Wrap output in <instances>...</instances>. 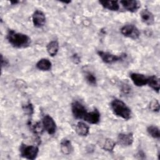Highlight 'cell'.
<instances>
[{"mask_svg": "<svg viewBox=\"0 0 160 160\" xmlns=\"http://www.w3.org/2000/svg\"><path fill=\"white\" fill-rule=\"evenodd\" d=\"M71 111L74 117L79 119H84L88 112L85 106L79 101H74L71 104Z\"/></svg>", "mask_w": 160, "mask_h": 160, "instance_id": "5b68a950", "label": "cell"}, {"mask_svg": "<svg viewBox=\"0 0 160 160\" xmlns=\"http://www.w3.org/2000/svg\"><path fill=\"white\" fill-rule=\"evenodd\" d=\"M23 109H24V111H25L26 113H27L29 115L32 114V112H33V108H32V104H28L25 105L23 107Z\"/></svg>", "mask_w": 160, "mask_h": 160, "instance_id": "d4e9b609", "label": "cell"}, {"mask_svg": "<svg viewBox=\"0 0 160 160\" xmlns=\"http://www.w3.org/2000/svg\"><path fill=\"white\" fill-rule=\"evenodd\" d=\"M32 21L35 27L41 28L45 25L46 18L43 12L40 10H36L32 14Z\"/></svg>", "mask_w": 160, "mask_h": 160, "instance_id": "ba28073f", "label": "cell"}, {"mask_svg": "<svg viewBox=\"0 0 160 160\" xmlns=\"http://www.w3.org/2000/svg\"><path fill=\"white\" fill-rule=\"evenodd\" d=\"M72 59H73V60H75L74 62H75L76 63H77V62H76L77 60H78V62H79V57L77 54H74V55L72 56Z\"/></svg>", "mask_w": 160, "mask_h": 160, "instance_id": "4316f807", "label": "cell"}, {"mask_svg": "<svg viewBox=\"0 0 160 160\" xmlns=\"http://www.w3.org/2000/svg\"><path fill=\"white\" fill-rule=\"evenodd\" d=\"M42 124L44 130L49 134H54L56 131V124L53 118L49 115H45L42 119Z\"/></svg>", "mask_w": 160, "mask_h": 160, "instance_id": "52a82bcc", "label": "cell"}, {"mask_svg": "<svg viewBox=\"0 0 160 160\" xmlns=\"http://www.w3.org/2000/svg\"><path fill=\"white\" fill-rule=\"evenodd\" d=\"M21 155L22 157L30 160H33L36 158L38 152L39 148L36 146L22 144L20 148Z\"/></svg>", "mask_w": 160, "mask_h": 160, "instance_id": "3957f363", "label": "cell"}, {"mask_svg": "<svg viewBox=\"0 0 160 160\" xmlns=\"http://www.w3.org/2000/svg\"><path fill=\"white\" fill-rule=\"evenodd\" d=\"M75 129L76 133L80 136H86L89 132V126L83 122H78Z\"/></svg>", "mask_w": 160, "mask_h": 160, "instance_id": "9a60e30c", "label": "cell"}, {"mask_svg": "<svg viewBox=\"0 0 160 160\" xmlns=\"http://www.w3.org/2000/svg\"><path fill=\"white\" fill-rule=\"evenodd\" d=\"M111 108L114 115L125 120H129L131 118L130 108L122 101L114 99L111 102Z\"/></svg>", "mask_w": 160, "mask_h": 160, "instance_id": "7a4b0ae2", "label": "cell"}, {"mask_svg": "<svg viewBox=\"0 0 160 160\" xmlns=\"http://www.w3.org/2000/svg\"><path fill=\"white\" fill-rule=\"evenodd\" d=\"M149 109L153 112H159L160 109V105L157 99H153L150 102Z\"/></svg>", "mask_w": 160, "mask_h": 160, "instance_id": "603a6c76", "label": "cell"}, {"mask_svg": "<svg viewBox=\"0 0 160 160\" xmlns=\"http://www.w3.org/2000/svg\"><path fill=\"white\" fill-rule=\"evenodd\" d=\"M118 142L122 146H129L134 141L133 134L131 132L128 133H120L118 136Z\"/></svg>", "mask_w": 160, "mask_h": 160, "instance_id": "9c48e42d", "label": "cell"}, {"mask_svg": "<svg viewBox=\"0 0 160 160\" xmlns=\"http://www.w3.org/2000/svg\"><path fill=\"white\" fill-rule=\"evenodd\" d=\"M140 17L142 22L148 26L152 25L154 22V16L153 14L147 9L141 11Z\"/></svg>", "mask_w": 160, "mask_h": 160, "instance_id": "4fadbf2b", "label": "cell"}, {"mask_svg": "<svg viewBox=\"0 0 160 160\" xmlns=\"http://www.w3.org/2000/svg\"><path fill=\"white\" fill-rule=\"evenodd\" d=\"M1 66L2 67L6 66H7L8 64V61L6 58H4L2 54H1Z\"/></svg>", "mask_w": 160, "mask_h": 160, "instance_id": "484cf974", "label": "cell"}, {"mask_svg": "<svg viewBox=\"0 0 160 160\" xmlns=\"http://www.w3.org/2000/svg\"><path fill=\"white\" fill-rule=\"evenodd\" d=\"M100 113L99 111L96 109H94L93 111L88 112L84 118V120L90 124H96L100 121Z\"/></svg>", "mask_w": 160, "mask_h": 160, "instance_id": "7c38bea8", "label": "cell"}, {"mask_svg": "<svg viewBox=\"0 0 160 160\" xmlns=\"http://www.w3.org/2000/svg\"><path fill=\"white\" fill-rule=\"evenodd\" d=\"M116 146L115 141L110 138H106L102 144V148L106 151H112Z\"/></svg>", "mask_w": 160, "mask_h": 160, "instance_id": "ffe728a7", "label": "cell"}, {"mask_svg": "<svg viewBox=\"0 0 160 160\" xmlns=\"http://www.w3.org/2000/svg\"><path fill=\"white\" fill-rule=\"evenodd\" d=\"M10 2H11V4H12V5H14V4H18V2H19V1H11Z\"/></svg>", "mask_w": 160, "mask_h": 160, "instance_id": "83f0119b", "label": "cell"}, {"mask_svg": "<svg viewBox=\"0 0 160 160\" xmlns=\"http://www.w3.org/2000/svg\"><path fill=\"white\" fill-rule=\"evenodd\" d=\"M131 79L132 82L136 86L139 87L144 86L148 84V77L145 75L137 72H132L130 74Z\"/></svg>", "mask_w": 160, "mask_h": 160, "instance_id": "30bf717a", "label": "cell"}, {"mask_svg": "<svg viewBox=\"0 0 160 160\" xmlns=\"http://www.w3.org/2000/svg\"><path fill=\"white\" fill-rule=\"evenodd\" d=\"M147 132L153 138L159 139L160 138L159 129L156 126H149L147 128Z\"/></svg>", "mask_w": 160, "mask_h": 160, "instance_id": "44dd1931", "label": "cell"}, {"mask_svg": "<svg viewBox=\"0 0 160 160\" xmlns=\"http://www.w3.org/2000/svg\"><path fill=\"white\" fill-rule=\"evenodd\" d=\"M36 66L38 69L41 71H48L51 69L52 63L48 59L42 58L38 61Z\"/></svg>", "mask_w": 160, "mask_h": 160, "instance_id": "2e32d148", "label": "cell"}, {"mask_svg": "<svg viewBox=\"0 0 160 160\" xmlns=\"http://www.w3.org/2000/svg\"><path fill=\"white\" fill-rule=\"evenodd\" d=\"M32 129L35 133H41L43 131V130L44 129V127L42 126V124L41 125V122H36L35 124H34L32 126Z\"/></svg>", "mask_w": 160, "mask_h": 160, "instance_id": "cb8c5ba5", "label": "cell"}, {"mask_svg": "<svg viewBox=\"0 0 160 160\" xmlns=\"http://www.w3.org/2000/svg\"><path fill=\"white\" fill-rule=\"evenodd\" d=\"M120 3L126 11L131 12H136L140 7V3L136 0H122Z\"/></svg>", "mask_w": 160, "mask_h": 160, "instance_id": "8fae6325", "label": "cell"}, {"mask_svg": "<svg viewBox=\"0 0 160 160\" xmlns=\"http://www.w3.org/2000/svg\"><path fill=\"white\" fill-rule=\"evenodd\" d=\"M98 56L101 58L102 61L106 64H112L116 62H118L122 60L124 58V56L120 55H115L112 54L108 52H104L102 51H98Z\"/></svg>", "mask_w": 160, "mask_h": 160, "instance_id": "8992f818", "label": "cell"}, {"mask_svg": "<svg viewBox=\"0 0 160 160\" xmlns=\"http://www.w3.org/2000/svg\"><path fill=\"white\" fill-rule=\"evenodd\" d=\"M60 147L61 152L65 155L70 154L73 150V148L71 141L67 139L62 140V141L61 142Z\"/></svg>", "mask_w": 160, "mask_h": 160, "instance_id": "e0dca14e", "label": "cell"}, {"mask_svg": "<svg viewBox=\"0 0 160 160\" xmlns=\"http://www.w3.org/2000/svg\"><path fill=\"white\" fill-rule=\"evenodd\" d=\"M121 34L125 37L137 39L140 36V31L139 29L132 24H126L121 28Z\"/></svg>", "mask_w": 160, "mask_h": 160, "instance_id": "277c9868", "label": "cell"}, {"mask_svg": "<svg viewBox=\"0 0 160 160\" xmlns=\"http://www.w3.org/2000/svg\"><path fill=\"white\" fill-rule=\"evenodd\" d=\"M99 4L105 9L109 11H117L119 9V4L118 1H104L101 0L99 1Z\"/></svg>", "mask_w": 160, "mask_h": 160, "instance_id": "5bb4252c", "label": "cell"}, {"mask_svg": "<svg viewBox=\"0 0 160 160\" xmlns=\"http://www.w3.org/2000/svg\"><path fill=\"white\" fill-rule=\"evenodd\" d=\"M149 87H151L154 91L159 92L160 88V81L158 77L155 75H152L148 77V84Z\"/></svg>", "mask_w": 160, "mask_h": 160, "instance_id": "ac0fdd59", "label": "cell"}, {"mask_svg": "<svg viewBox=\"0 0 160 160\" xmlns=\"http://www.w3.org/2000/svg\"><path fill=\"white\" fill-rule=\"evenodd\" d=\"M46 49H47V52L51 56H52V57L55 56L58 54V52L59 50L58 42L55 40L49 42L47 44Z\"/></svg>", "mask_w": 160, "mask_h": 160, "instance_id": "d6986e66", "label": "cell"}, {"mask_svg": "<svg viewBox=\"0 0 160 160\" xmlns=\"http://www.w3.org/2000/svg\"><path fill=\"white\" fill-rule=\"evenodd\" d=\"M6 39L9 43L16 48H26L31 44V38L25 34L9 29Z\"/></svg>", "mask_w": 160, "mask_h": 160, "instance_id": "6da1fadb", "label": "cell"}, {"mask_svg": "<svg viewBox=\"0 0 160 160\" xmlns=\"http://www.w3.org/2000/svg\"><path fill=\"white\" fill-rule=\"evenodd\" d=\"M85 78L86 81L91 85L95 86L97 84V79L96 76L91 72H86L85 73Z\"/></svg>", "mask_w": 160, "mask_h": 160, "instance_id": "7402d4cb", "label": "cell"}]
</instances>
